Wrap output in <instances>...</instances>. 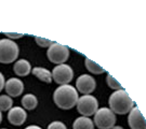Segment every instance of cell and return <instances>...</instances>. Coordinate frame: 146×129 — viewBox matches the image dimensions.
I'll return each mask as SVG.
<instances>
[{
	"label": "cell",
	"mask_w": 146,
	"mask_h": 129,
	"mask_svg": "<svg viewBox=\"0 0 146 129\" xmlns=\"http://www.w3.org/2000/svg\"><path fill=\"white\" fill-rule=\"evenodd\" d=\"M54 102L62 110H69L74 108L78 101V92L72 85H61L53 94Z\"/></svg>",
	"instance_id": "6da1fadb"
},
{
	"label": "cell",
	"mask_w": 146,
	"mask_h": 129,
	"mask_svg": "<svg viewBox=\"0 0 146 129\" xmlns=\"http://www.w3.org/2000/svg\"><path fill=\"white\" fill-rule=\"evenodd\" d=\"M110 108L116 114H127L133 109L134 102L123 89L116 90L110 96Z\"/></svg>",
	"instance_id": "7a4b0ae2"
},
{
	"label": "cell",
	"mask_w": 146,
	"mask_h": 129,
	"mask_svg": "<svg viewBox=\"0 0 146 129\" xmlns=\"http://www.w3.org/2000/svg\"><path fill=\"white\" fill-rule=\"evenodd\" d=\"M19 45L13 40L2 39L0 40V62L11 64L19 56Z\"/></svg>",
	"instance_id": "3957f363"
},
{
	"label": "cell",
	"mask_w": 146,
	"mask_h": 129,
	"mask_svg": "<svg viewBox=\"0 0 146 129\" xmlns=\"http://www.w3.org/2000/svg\"><path fill=\"white\" fill-rule=\"evenodd\" d=\"M94 123L100 129H111L116 123V115L110 108H101L94 114Z\"/></svg>",
	"instance_id": "277c9868"
},
{
	"label": "cell",
	"mask_w": 146,
	"mask_h": 129,
	"mask_svg": "<svg viewBox=\"0 0 146 129\" xmlns=\"http://www.w3.org/2000/svg\"><path fill=\"white\" fill-rule=\"evenodd\" d=\"M77 110L82 116H92L99 110L98 99L91 95H84L77 101Z\"/></svg>",
	"instance_id": "5b68a950"
},
{
	"label": "cell",
	"mask_w": 146,
	"mask_h": 129,
	"mask_svg": "<svg viewBox=\"0 0 146 129\" xmlns=\"http://www.w3.org/2000/svg\"><path fill=\"white\" fill-rule=\"evenodd\" d=\"M47 55L49 60L56 65H62L69 57V50L67 46L53 42V44L48 48Z\"/></svg>",
	"instance_id": "8992f818"
},
{
	"label": "cell",
	"mask_w": 146,
	"mask_h": 129,
	"mask_svg": "<svg viewBox=\"0 0 146 129\" xmlns=\"http://www.w3.org/2000/svg\"><path fill=\"white\" fill-rule=\"evenodd\" d=\"M73 77L74 71L68 65H58L52 71V79L60 85H67L73 80Z\"/></svg>",
	"instance_id": "52a82bcc"
},
{
	"label": "cell",
	"mask_w": 146,
	"mask_h": 129,
	"mask_svg": "<svg viewBox=\"0 0 146 129\" xmlns=\"http://www.w3.org/2000/svg\"><path fill=\"white\" fill-rule=\"evenodd\" d=\"M76 87L84 95H90V94L95 90L96 87V83L93 77L89 75V74H82L77 79L76 81Z\"/></svg>",
	"instance_id": "ba28073f"
},
{
	"label": "cell",
	"mask_w": 146,
	"mask_h": 129,
	"mask_svg": "<svg viewBox=\"0 0 146 129\" xmlns=\"http://www.w3.org/2000/svg\"><path fill=\"white\" fill-rule=\"evenodd\" d=\"M128 124L131 129H146V120L139 108L133 107L128 116Z\"/></svg>",
	"instance_id": "9c48e42d"
},
{
	"label": "cell",
	"mask_w": 146,
	"mask_h": 129,
	"mask_svg": "<svg viewBox=\"0 0 146 129\" xmlns=\"http://www.w3.org/2000/svg\"><path fill=\"white\" fill-rule=\"evenodd\" d=\"M27 119L26 111L24 108L21 107H14L9 110L8 113V120L14 126H21L25 123Z\"/></svg>",
	"instance_id": "30bf717a"
},
{
	"label": "cell",
	"mask_w": 146,
	"mask_h": 129,
	"mask_svg": "<svg viewBox=\"0 0 146 129\" xmlns=\"http://www.w3.org/2000/svg\"><path fill=\"white\" fill-rule=\"evenodd\" d=\"M5 89L10 97H17L24 90V84L16 77H11L5 84Z\"/></svg>",
	"instance_id": "8fae6325"
},
{
	"label": "cell",
	"mask_w": 146,
	"mask_h": 129,
	"mask_svg": "<svg viewBox=\"0 0 146 129\" xmlns=\"http://www.w3.org/2000/svg\"><path fill=\"white\" fill-rule=\"evenodd\" d=\"M14 73L20 75V77H26L28 75L31 71V66L29 62L26 59H20L14 64V67H13Z\"/></svg>",
	"instance_id": "7c38bea8"
},
{
	"label": "cell",
	"mask_w": 146,
	"mask_h": 129,
	"mask_svg": "<svg viewBox=\"0 0 146 129\" xmlns=\"http://www.w3.org/2000/svg\"><path fill=\"white\" fill-rule=\"evenodd\" d=\"M33 74L37 77L39 80H41L46 83H51L52 81V73L50 72L48 69L42 67H35L31 70Z\"/></svg>",
	"instance_id": "4fadbf2b"
},
{
	"label": "cell",
	"mask_w": 146,
	"mask_h": 129,
	"mask_svg": "<svg viewBox=\"0 0 146 129\" xmlns=\"http://www.w3.org/2000/svg\"><path fill=\"white\" fill-rule=\"evenodd\" d=\"M73 129H94L93 120L86 116H80L75 119Z\"/></svg>",
	"instance_id": "5bb4252c"
},
{
	"label": "cell",
	"mask_w": 146,
	"mask_h": 129,
	"mask_svg": "<svg viewBox=\"0 0 146 129\" xmlns=\"http://www.w3.org/2000/svg\"><path fill=\"white\" fill-rule=\"evenodd\" d=\"M38 104V99L35 95L33 94H26L25 96H23L22 98V105L23 108L26 110H34L36 109Z\"/></svg>",
	"instance_id": "9a60e30c"
},
{
	"label": "cell",
	"mask_w": 146,
	"mask_h": 129,
	"mask_svg": "<svg viewBox=\"0 0 146 129\" xmlns=\"http://www.w3.org/2000/svg\"><path fill=\"white\" fill-rule=\"evenodd\" d=\"M84 65H86V68L88 69V71H90L91 73L101 74V73L105 72L104 68H102L100 65H98L96 62H92V60L89 59V58H86V59H84Z\"/></svg>",
	"instance_id": "2e32d148"
},
{
	"label": "cell",
	"mask_w": 146,
	"mask_h": 129,
	"mask_svg": "<svg viewBox=\"0 0 146 129\" xmlns=\"http://www.w3.org/2000/svg\"><path fill=\"white\" fill-rule=\"evenodd\" d=\"M13 100L8 95H1L0 96V111H9L12 108Z\"/></svg>",
	"instance_id": "e0dca14e"
},
{
	"label": "cell",
	"mask_w": 146,
	"mask_h": 129,
	"mask_svg": "<svg viewBox=\"0 0 146 129\" xmlns=\"http://www.w3.org/2000/svg\"><path fill=\"white\" fill-rule=\"evenodd\" d=\"M106 82H107V85H108L110 88H113V89H116V90L122 89L120 83L117 82V80H116L115 77H113V75H110V74H107V77H106Z\"/></svg>",
	"instance_id": "ac0fdd59"
},
{
	"label": "cell",
	"mask_w": 146,
	"mask_h": 129,
	"mask_svg": "<svg viewBox=\"0 0 146 129\" xmlns=\"http://www.w3.org/2000/svg\"><path fill=\"white\" fill-rule=\"evenodd\" d=\"M35 40H36V43L40 47H50L53 44L52 41L44 39V38H40V37H35Z\"/></svg>",
	"instance_id": "d6986e66"
},
{
	"label": "cell",
	"mask_w": 146,
	"mask_h": 129,
	"mask_svg": "<svg viewBox=\"0 0 146 129\" xmlns=\"http://www.w3.org/2000/svg\"><path fill=\"white\" fill-rule=\"evenodd\" d=\"M48 129H67L64 123L62 122H52L51 124H49Z\"/></svg>",
	"instance_id": "ffe728a7"
},
{
	"label": "cell",
	"mask_w": 146,
	"mask_h": 129,
	"mask_svg": "<svg viewBox=\"0 0 146 129\" xmlns=\"http://www.w3.org/2000/svg\"><path fill=\"white\" fill-rule=\"evenodd\" d=\"M5 35L9 39H19V38H22V37L24 36L23 33H14V32H5Z\"/></svg>",
	"instance_id": "44dd1931"
},
{
	"label": "cell",
	"mask_w": 146,
	"mask_h": 129,
	"mask_svg": "<svg viewBox=\"0 0 146 129\" xmlns=\"http://www.w3.org/2000/svg\"><path fill=\"white\" fill-rule=\"evenodd\" d=\"M5 77H3V74L0 72V92L2 90V88L5 87Z\"/></svg>",
	"instance_id": "7402d4cb"
},
{
	"label": "cell",
	"mask_w": 146,
	"mask_h": 129,
	"mask_svg": "<svg viewBox=\"0 0 146 129\" xmlns=\"http://www.w3.org/2000/svg\"><path fill=\"white\" fill-rule=\"evenodd\" d=\"M25 129H42V128L41 127H39V126H36V125H31V126L26 127Z\"/></svg>",
	"instance_id": "603a6c76"
},
{
	"label": "cell",
	"mask_w": 146,
	"mask_h": 129,
	"mask_svg": "<svg viewBox=\"0 0 146 129\" xmlns=\"http://www.w3.org/2000/svg\"><path fill=\"white\" fill-rule=\"evenodd\" d=\"M111 129H123L122 127H120V126H114Z\"/></svg>",
	"instance_id": "cb8c5ba5"
},
{
	"label": "cell",
	"mask_w": 146,
	"mask_h": 129,
	"mask_svg": "<svg viewBox=\"0 0 146 129\" xmlns=\"http://www.w3.org/2000/svg\"><path fill=\"white\" fill-rule=\"evenodd\" d=\"M1 120H2V114H1V111H0V123H1Z\"/></svg>",
	"instance_id": "d4e9b609"
},
{
	"label": "cell",
	"mask_w": 146,
	"mask_h": 129,
	"mask_svg": "<svg viewBox=\"0 0 146 129\" xmlns=\"http://www.w3.org/2000/svg\"><path fill=\"white\" fill-rule=\"evenodd\" d=\"M1 129H7V128H1Z\"/></svg>",
	"instance_id": "484cf974"
}]
</instances>
